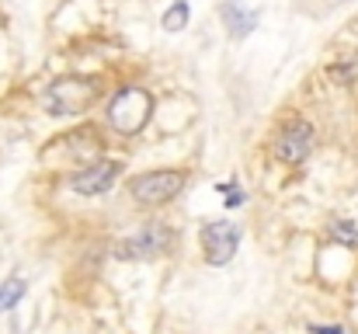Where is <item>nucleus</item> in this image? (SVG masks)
<instances>
[{
	"label": "nucleus",
	"mask_w": 358,
	"mask_h": 334,
	"mask_svg": "<svg viewBox=\"0 0 358 334\" xmlns=\"http://www.w3.org/2000/svg\"><path fill=\"white\" fill-rule=\"evenodd\" d=\"M119 174H122L119 160H94V164L73 171L66 185H70V192H77V195H84V199H98V195H105V192L119 181Z\"/></svg>",
	"instance_id": "7"
},
{
	"label": "nucleus",
	"mask_w": 358,
	"mask_h": 334,
	"mask_svg": "<svg viewBox=\"0 0 358 334\" xmlns=\"http://www.w3.org/2000/svg\"><path fill=\"white\" fill-rule=\"evenodd\" d=\"M327 77L338 81L341 88H352L358 81V56H341V60H334V63L327 67Z\"/></svg>",
	"instance_id": "9"
},
{
	"label": "nucleus",
	"mask_w": 358,
	"mask_h": 334,
	"mask_svg": "<svg viewBox=\"0 0 358 334\" xmlns=\"http://www.w3.org/2000/svg\"><path fill=\"white\" fill-rule=\"evenodd\" d=\"M24 279H17V275H10L7 282H0V314L3 310H14L17 303H21V296H24Z\"/></svg>",
	"instance_id": "11"
},
{
	"label": "nucleus",
	"mask_w": 358,
	"mask_h": 334,
	"mask_svg": "<svg viewBox=\"0 0 358 334\" xmlns=\"http://www.w3.org/2000/svg\"><path fill=\"white\" fill-rule=\"evenodd\" d=\"M150 118H153V95L146 88H122L108 102V125L122 136L139 132Z\"/></svg>",
	"instance_id": "4"
},
{
	"label": "nucleus",
	"mask_w": 358,
	"mask_h": 334,
	"mask_svg": "<svg viewBox=\"0 0 358 334\" xmlns=\"http://www.w3.org/2000/svg\"><path fill=\"white\" fill-rule=\"evenodd\" d=\"M313 139H317L313 125L296 115V118L282 122V129L275 132V146L271 150H275V157L282 164H303L310 157V150H313Z\"/></svg>",
	"instance_id": "5"
},
{
	"label": "nucleus",
	"mask_w": 358,
	"mask_h": 334,
	"mask_svg": "<svg viewBox=\"0 0 358 334\" xmlns=\"http://www.w3.org/2000/svg\"><path fill=\"white\" fill-rule=\"evenodd\" d=\"M220 18H223V25L230 28V35H237V39L240 35H250L254 25H257V11H247L243 0H223Z\"/></svg>",
	"instance_id": "8"
},
{
	"label": "nucleus",
	"mask_w": 358,
	"mask_h": 334,
	"mask_svg": "<svg viewBox=\"0 0 358 334\" xmlns=\"http://www.w3.org/2000/svg\"><path fill=\"white\" fill-rule=\"evenodd\" d=\"M327 233H331V240H338L345 247H358V226L352 220H334Z\"/></svg>",
	"instance_id": "12"
},
{
	"label": "nucleus",
	"mask_w": 358,
	"mask_h": 334,
	"mask_svg": "<svg viewBox=\"0 0 358 334\" xmlns=\"http://www.w3.org/2000/svg\"><path fill=\"white\" fill-rule=\"evenodd\" d=\"M188 185V171H174V167H160V171H143L129 178V195L132 202L153 209V206H167L171 199H178Z\"/></svg>",
	"instance_id": "2"
},
{
	"label": "nucleus",
	"mask_w": 358,
	"mask_h": 334,
	"mask_svg": "<svg viewBox=\"0 0 358 334\" xmlns=\"http://www.w3.org/2000/svg\"><path fill=\"white\" fill-rule=\"evenodd\" d=\"M313 334H345V328H310Z\"/></svg>",
	"instance_id": "14"
},
{
	"label": "nucleus",
	"mask_w": 358,
	"mask_h": 334,
	"mask_svg": "<svg viewBox=\"0 0 358 334\" xmlns=\"http://www.w3.org/2000/svg\"><path fill=\"white\" fill-rule=\"evenodd\" d=\"M101 77H59L45 88V111L49 115H80L101 98Z\"/></svg>",
	"instance_id": "1"
},
{
	"label": "nucleus",
	"mask_w": 358,
	"mask_h": 334,
	"mask_svg": "<svg viewBox=\"0 0 358 334\" xmlns=\"http://www.w3.org/2000/svg\"><path fill=\"white\" fill-rule=\"evenodd\" d=\"M174 244H178V233L167 223H146L115 244V258L119 261H150V258L171 254Z\"/></svg>",
	"instance_id": "3"
},
{
	"label": "nucleus",
	"mask_w": 358,
	"mask_h": 334,
	"mask_svg": "<svg viewBox=\"0 0 358 334\" xmlns=\"http://www.w3.org/2000/svg\"><path fill=\"white\" fill-rule=\"evenodd\" d=\"M220 192H227V206H230V209H237V206H243V199H247V195L240 192V188L234 185V181H230V185H220Z\"/></svg>",
	"instance_id": "13"
},
{
	"label": "nucleus",
	"mask_w": 358,
	"mask_h": 334,
	"mask_svg": "<svg viewBox=\"0 0 358 334\" xmlns=\"http://www.w3.org/2000/svg\"><path fill=\"white\" fill-rule=\"evenodd\" d=\"M188 18H192V7H188V0H174L167 11H164V28L167 32H181V28H188Z\"/></svg>",
	"instance_id": "10"
},
{
	"label": "nucleus",
	"mask_w": 358,
	"mask_h": 334,
	"mask_svg": "<svg viewBox=\"0 0 358 334\" xmlns=\"http://www.w3.org/2000/svg\"><path fill=\"white\" fill-rule=\"evenodd\" d=\"M199 244H202L209 265H227L240 247V226L237 223H230V220L206 223L202 233H199Z\"/></svg>",
	"instance_id": "6"
}]
</instances>
